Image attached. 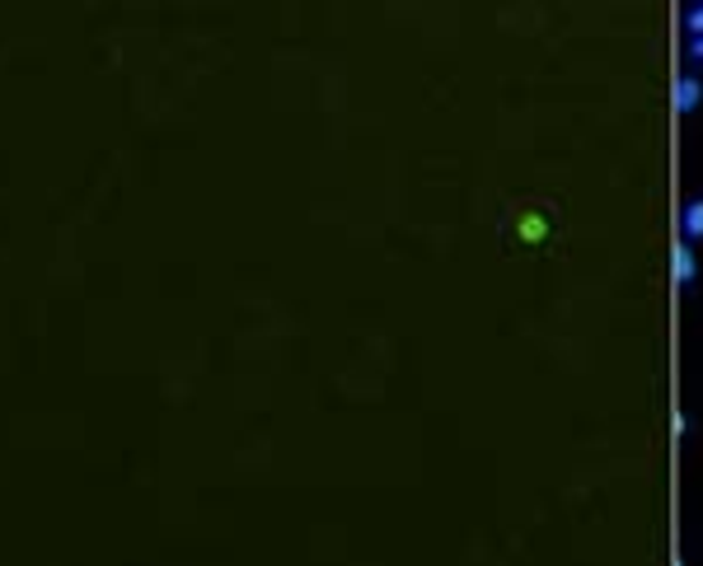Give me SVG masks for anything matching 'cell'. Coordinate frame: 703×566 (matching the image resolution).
Returning <instances> with one entry per match:
<instances>
[{
  "mask_svg": "<svg viewBox=\"0 0 703 566\" xmlns=\"http://www.w3.org/2000/svg\"><path fill=\"white\" fill-rule=\"evenodd\" d=\"M703 108V75L699 71H680V81H676V113H699Z\"/></svg>",
  "mask_w": 703,
  "mask_h": 566,
  "instance_id": "7a4b0ae2",
  "label": "cell"
},
{
  "mask_svg": "<svg viewBox=\"0 0 703 566\" xmlns=\"http://www.w3.org/2000/svg\"><path fill=\"white\" fill-rule=\"evenodd\" d=\"M684 38H703V0H694L690 10H684Z\"/></svg>",
  "mask_w": 703,
  "mask_h": 566,
  "instance_id": "277c9868",
  "label": "cell"
},
{
  "mask_svg": "<svg viewBox=\"0 0 703 566\" xmlns=\"http://www.w3.org/2000/svg\"><path fill=\"white\" fill-rule=\"evenodd\" d=\"M670 276H676V286H694L699 281V254L690 239H676V254H670Z\"/></svg>",
  "mask_w": 703,
  "mask_h": 566,
  "instance_id": "6da1fadb",
  "label": "cell"
},
{
  "mask_svg": "<svg viewBox=\"0 0 703 566\" xmlns=\"http://www.w3.org/2000/svg\"><path fill=\"white\" fill-rule=\"evenodd\" d=\"M684 61H690V66H703V38L684 42Z\"/></svg>",
  "mask_w": 703,
  "mask_h": 566,
  "instance_id": "5b68a950",
  "label": "cell"
},
{
  "mask_svg": "<svg viewBox=\"0 0 703 566\" xmlns=\"http://www.w3.org/2000/svg\"><path fill=\"white\" fill-rule=\"evenodd\" d=\"M676 225H680V239H690V244L703 239V197H690V201H684Z\"/></svg>",
  "mask_w": 703,
  "mask_h": 566,
  "instance_id": "3957f363",
  "label": "cell"
}]
</instances>
